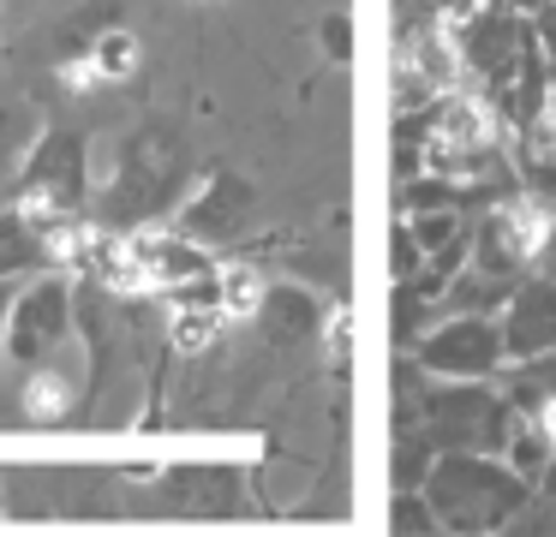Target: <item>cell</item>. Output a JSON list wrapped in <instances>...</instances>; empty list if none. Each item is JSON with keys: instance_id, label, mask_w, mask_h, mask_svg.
I'll use <instances>...</instances> for the list:
<instances>
[{"instance_id": "7a4b0ae2", "label": "cell", "mask_w": 556, "mask_h": 537, "mask_svg": "<svg viewBox=\"0 0 556 537\" xmlns=\"http://www.w3.org/2000/svg\"><path fill=\"white\" fill-rule=\"evenodd\" d=\"M97 197V179H90V138L73 126H42V138L30 143L25 167L13 174L7 186V203L25 209L30 221L54 227V221H73V215L90 209Z\"/></svg>"}, {"instance_id": "ba28073f", "label": "cell", "mask_w": 556, "mask_h": 537, "mask_svg": "<svg viewBox=\"0 0 556 537\" xmlns=\"http://www.w3.org/2000/svg\"><path fill=\"white\" fill-rule=\"evenodd\" d=\"M520 489H527V477H520L515 465L503 472V465L479 460V453H448V460L431 472V489H425V496H431L437 508L467 501V508H479V525H491L520 501Z\"/></svg>"}, {"instance_id": "9a60e30c", "label": "cell", "mask_w": 556, "mask_h": 537, "mask_svg": "<svg viewBox=\"0 0 556 537\" xmlns=\"http://www.w3.org/2000/svg\"><path fill=\"white\" fill-rule=\"evenodd\" d=\"M85 54L97 60V72H102V84H126L138 72V60H144V48H138V36L126 30V24H102L97 36L85 42Z\"/></svg>"}, {"instance_id": "277c9868", "label": "cell", "mask_w": 556, "mask_h": 537, "mask_svg": "<svg viewBox=\"0 0 556 537\" xmlns=\"http://www.w3.org/2000/svg\"><path fill=\"white\" fill-rule=\"evenodd\" d=\"M551 227H556V209L544 197H527V191H520V197H503L479 227H472V257H479V269H491L508 281L515 269H527V263L544 257Z\"/></svg>"}, {"instance_id": "9c48e42d", "label": "cell", "mask_w": 556, "mask_h": 537, "mask_svg": "<svg viewBox=\"0 0 556 537\" xmlns=\"http://www.w3.org/2000/svg\"><path fill=\"white\" fill-rule=\"evenodd\" d=\"M503 353L515 365L556 353V281H527L503 298Z\"/></svg>"}, {"instance_id": "52a82bcc", "label": "cell", "mask_w": 556, "mask_h": 537, "mask_svg": "<svg viewBox=\"0 0 556 537\" xmlns=\"http://www.w3.org/2000/svg\"><path fill=\"white\" fill-rule=\"evenodd\" d=\"M503 322L479 317V310H460V317L437 322L431 334L419 341V365L437 370V376H455V382H479L503 365Z\"/></svg>"}, {"instance_id": "e0dca14e", "label": "cell", "mask_w": 556, "mask_h": 537, "mask_svg": "<svg viewBox=\"0 0 556 537\" xmlns=\"http://www.w3.org/2000/svg\"><path fill=\"white\" fill-rule=\"evenodd\" d=\"M324 341H329V358H336V365H348V353H353V317L341 305L324 317Z\"/></svg>"}, {"instance_id": "30bf717a", "label": "cell", "mask_w": 556, "mask_h": 537, "mask_svg": "<svg viewBox=\"0 0 556 537\" xmlns=\"http://www.w3.org/2000/svg\"><path fill=\"white\" fill-rule=\"evenodd\" d=\"M174 298V310H168V334H174V346L180 353H210V346L228 334V310H222V298H216V286L210 281H198V286H180V293H168Z\"/></svg>"}, {"instance_id": "3957f363", "label": "cell", "mask_w": 556, "mask_h": 537, "mask_svg": "<svg viewBox=\"0 0 556 537\" xmlns=\"http://www.w3.org/2000/svg\"><path fill=\"white\" fill-rule=\"evenodd\" d=\"M78 322V293H73V274L66 269H42L25 274L13 286V305H7V365L13 370H37L54 358V346L73 334Z\"/></svg>"}, {"instance_id": "7c38bea8", "label": "cell", "mask_w": 556, "mask_h": 537, "mask_svg": "<svg viewBox=\"0 0 556 537\" xmlns=\"http://www.w3.org/2000/svg\"><path fill=\"white\" fill-rule=\"evenodd\" d=\"M257 322H264L276 341H305V334H324V305H317L305 286H269Z\"/></svg>"}, {"instance_id": "8992f818", "label": "cell", "mask_w": 556, "mask_h": 537, "mask_svg": "<svg viewBox=\"0 0 556 537\" xmlns=\"http://www.w3.org/2000/svg\"><path fill=\"white\" fill-rule=\"evenodd\" d=\"M257 221V186L233 167H210L180 203H174V227L198 245H233L245 227Z\"/></svg>"}, {"instance_id": "6da1fadb", "label": "cell", "mask_w": 556, "mask_h": 537, "mask_svg": "<svg viewBox=\"0 0 556 537\" xmlns=\"http://www.w3.org/2000/svg\"><path fill=\"white\" fill-rule=\"evenodd\" d=\"M186 179H192V155H186L180 131L162 126V119H144L121 138L90 203L102 209V227H144L180 203Z\"/></svg>"}, {"instance_id": "4fadbf2b", "label": "cell", "mask_w": 556, "mask_h": 537, "mask_svg": "<svg viewBox=\"0 0 556 537\" xmlns=\"http://www.w3.org/2000/svg\"><path fill=\"white\" fill-rule=\"evenodd\" d=\"M18 406H25V418H37V424H61V418H73L78 388H73V376H66V370L37 365V370H25V388H18Z\"/></svg>"}, {"instance_id": "2e32d148", "label": "cell", "mask_w": 556, "mask_h": 537, "mask_svg": "<svg viewBox=\"0 0 556 537\" xmlns=\"http://www.w3.org/2000/svg\"><path fill=\"white\" fill-rule=\"evenodd\" d=\"M527 143H532V162L556 167V102H544L539 114H532V126H527Z\"/></svg>"}, {"instance_id": "5b68a950", "label": "cell", "mask_w": 556, "mask_h": 537, "mask_svg": "<svg viewBox=\"0 0 556 537\" xmlns=\"http://www.w3.org/2000/svg\"><path fill=\"white\" fill-rule=\"evenodd\" d=\"M496 150V119L479 95H443L425 126V174L472 179Z\"/></svg>"}, {"instance_id": "8fae6325", "label": "cell", "mask_w": 556, "mask_h": 537, "mask_svg": "<svg viewBox=\"0 0 556 537\" xmlns=\"http://www.w3.org/2000/svg\"><path fill=\"white\" fill-rule=\"evenodd\" d=\"M42 126H49V119H42V107L0 84V186H13V174L25 167L30 143L42 138Z\"/></svg>"}, {"instance_id": "5bb4252c", "label": "cell", "mask_w": 556, "mask_h": 537, "mask_svg": "<svg viewBox=\"0 0 556 537\" xmlns=\"http://www.w3.org/2000/svg\"><path fill=\"white\" fill-rule=\"evenodd\" d=\"M210 286H216L222 310H228L233 322L257 317V310H264V298H269V281L252 269V263H222V269L210 274Z\"/></svg>"}, {"instance_id": "d6986e66", "label": "cell", "mask_w": 556, "mask_h": 537, "mask_svg": "<svg viewBox=\"0 0 556 537\" xmlns=\"http://www.w3.org/2000/svg\"><path fill=\"white\" fill-rule=\"evenodd\" d=\"M0 209H7V186H0Z\"/></svg>"}, {"instance_id": "ac0fdd59", "label": "cell", "mask_w": 556, "mask_h": 537, "mask_svg": "<svg viewBox=\"0 0 556 537\" xmlns=\"http://www.w3.org/2000/svg\"><path fill=\"white\" fill-rule=\"evenodd\" d=\"M544 257H551V263H556V227H551V245H544Z\"/></svg>"}]
</instances>
